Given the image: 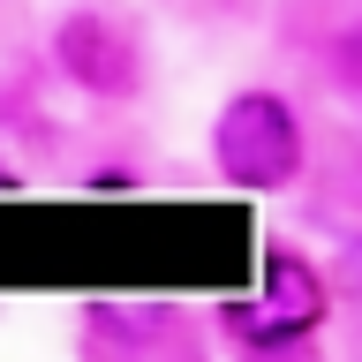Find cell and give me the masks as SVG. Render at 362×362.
<instances>
[{
  "label": "cell",
  "instance_id": "3",
  "mask_svg": "<svg viewBox=\"0 0 362 362\" xmlns=\"http://www.w3.org/2000/svg\"><path fill=\"white\" fill-rule=\"evenodd\" d=\"M53 53H61V68L83 90H113V98H121V90L136 83V45L121 38L106 16H68L61 38H53Z\"/></svg>",
  "mask_w": 362,
  "mask_h": 362
},
{
  "label": "cell",
  "instance_id": "1",
  "mask_svg": "<svg viewBox=\"0 0 362 362\" xmlns=\"http://www.w3.org/2000/svg\"><path fill=\"white\" fill-rule=\"evenodd\" d=\"M211 158L234 189H279L302 166V121H294L287 98L272 90H242L226 98L219 121H211Z\"/></svg>",
  "mask_w": 362,
  "mask_h": 362
},
{
  "label": "cell",
  "instance_id": "2",
  "mask_svg": "<svg viewBox=\"0 0 362 362\" xmlns=\"http://www.w3.org/2000/svg\"><path fill=\"white\" fill-rule=\"evenodd\" d=\"M226 332L242 339V347H294V339L317 332V317H325V287H317V272L287 249H272L264 272H257V294L242 302H226Z\"/></svg>",
  "mask_w": 362,
  "mask_h": 362
}]
</instances>
